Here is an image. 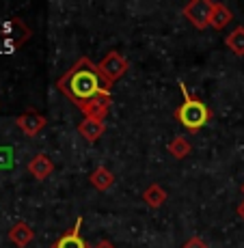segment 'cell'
Listing matches in <instances>:
<instances>
[{"mask_svg": "<svg viewBox=\"0 0 244 248\" xmlns=\"http://www.w3.org/2000/svg\"><path fill=\"white\" fill-rule=\"evenodd\" d=\"M233 20V13L225 7L223 2H214V9H212V20H210V26L216 28V31H223L229 22Z\"/></svg>", "mask_w": 244, "mask_h": 248, "instance_id": "8fae6325", "label": "cell"}, {"mask_svg": "<svg viewBox=\"0 0 244 248\" xmlns=\"http://www.w3.org/2000/svg\"><path fill=\"white\" fill-rule=\"evenodd\" d=\"M238 216H240L242 220H244V201H242L240 205H238Z\"/></svg>", "mask_w": 244, "mask_h": 248, "instance_id": "e0dca14e", "label": "cell"}, {"mask_svg": "<svg viewBox=\"0 0 244 248\" xmlns=\"http://www.w3.org/2000/svg\"><path fill=\"white\" fill-rule=\"evenodd\" d=\"M16 123H17V127H20V130H22L26 136H37V134H39V132L46 127L48 121H46L44 114L28 110V112L20 114V117L16 119Z\"/></svg>", "mask_w": 244, "mask_h": 248, "instance_id": "8992f818", "label": "cell"}, {"mask_svg": "<svg viewBox=\"0 0 244 248\" xmlns=\"http://www.w3.org/2000/svg\"><path fill=\"white\" fill-rule=\"evenodd\" d=\"M166 149H169V154L173 155L175 160H184L186 155H190V151H193V147H190V142L186 140L184 136H175L173 140L169 142V147H166Z\"/></svg>", "mask_w": 244, "mask_h": 248, "instance_id": "5bb4252c", "label": "cell"}, {"mask_svg": "<svg viewBox=\"0 0 244 248\" xmlns=\"http://www.w3.org/2000/svg\"><path fill=\"white\" fill-rule=\"evenodd\" d=\"M128 67H130L128 59H126V56H121L119 52H108V54L104 56V59L99 61V65H98L99 74L104 76V80H106L111 87L117 82L119 78H121L123 74H126Z\"/></svg>", "mask_w": 244, "mask_h": 248, "instance_id": "3957f363", "label": "cell"}, {"mask_svg": "<svg viewBox=\"0 0 244 248\" xmlns=\"http://www.w3.org/2000/svg\"><path fill=\"white\" fill-rule=\"evenodd\" d=\"M91 248H114L111 242H106V240H102V242H98V244L95 246H91Z\"/></svg>", "mask_w": 244, "mask_h": 248, "instance_id": "2e32d148", "label": "cell"}, {"mask_svg": "<svg viewBox=\"0 0 244 248\" xmlns=\"http://www.w3.org/2000/svg\"><path fill=\"white\" fill-rule=\"evenodd\" d=\"M181 248H210V246L205 244V242L201 240V237H190V240L186 242V244L181 246Z\"/></svg>", "mask_w": 244, "mask_h": 248, "instance_id": "9a60e30c", "label": "cell"}, {"mask_svg": "<svg viewBox=\"0 0 244 248\" xmlns=\"http://www.w3.org/2000/svg\"><path fill=\"white\" fill-rule=\"evenodd\" d=\"M143 201H145L149 207H154V209H158V207H162V205L166 203V192L162 190V186H158V184H151L149 188L143 192Z\"/></svg>", "mask_w": 244, "mask_h": 248, "instance_id": "7c38bea8", "label": "cell"}, {"mask_svg": "<svg viewBox=\"0 0 244 248\" xmlns=\"http://www.w3.org/2000/svg\"><path fill=\"white\" fill-rule=\"evenodd\" d=\"M56 89L71 104H76V108L80 112H84L89 106H93L98 102H113L111 84L99 74L98 65L87 56L78 59L56 80Z\"/></svg>", "mask_w": 244, "mask_h": 248, "instance_id": "6da1fadb", "label": "cell"}, {"mask_svg": "<svg viewBox=\"0 0 244 248\" xmlns=\"http://www.w3.org/2000/svg\"><path fill=\"white\" fill-rule=\"evenodd\" d=\"M212 9H214L212 0H190V2L184 7V17L193 24L195 28L203 31V28L210 26V20H212Z\"/></svg>", "mask_w": 244, "mask_h": 248, "instance_id": "277c9868", "label": "cell"}, {"mask_svg": "<svg viewBox=\"0 0 244 248\" xmlns=\"http://www.w3.org/2000/svg\"><path fill=\"white\" fill-rule=\"evenodd\" d=\"M240 190H242V194H244V184H242V188H240Z\"/></svg>", "mask_w": 244, "mask_h": 248, "instance_id": "ac0fdd59", "label": "cell"}, {"mask_svg": "<svg viewBox=\"0 0 244 248\" xmlns=\"http://www.w3.org/2000/svg\"><path fill=\"white\" fill-rule=\"evenodd\" d=\"M52 170H54V164H52V160L48 158L46 154H37L35 158L28 162V173H31L37 181L48 179L52 175Z\"/></svg>", "mask_w": 244, "mask_h": 248, "instance_id": "52a82bcc", "label": "cell"}, {"mask_svg": "<svg viewBox=\"0 0 244 248\" xmlns=\"http://www.w3.org/2000/svg\"><path fill=\"white\" fill-rule=\"evenodd\" d=\"M179 87H181V97H184V102L175 108L173 114L188 132H199L201 127L210 123L212 110H210V106L203 102V99L190 95V91L186 89L184 82H179Z\"/></svg>", "mask_w": 244, "mask_h": 248, "instance_id": "7a4b0ae2", "label": "cell"}, {"mask_svg": "<svg viewBox=\"0 0 244 248\" xmlns=\"http://www.w3.org/2000/svg\"><path fill=\"white\" fill-rule=\"evenodd\" d=\"M225 46H227L236 56H242L244 54V26L233 28V31L227 35V39H225Z\"/></svg>", "mask_w": 244, "mask_h": 248, "instance_id": "4fadbf2b", "label": "cell"}, {"mask_svg": "<svg viewBox=\"0 0 244 248\" xmlns=\"http://www.w3.org/2000/svg\"><path fill=\"white\" fill-rule=\"evenodd\" d=\"M104 132H106V123L98 121V119H87L84 117L82 121L78 123V134L82 136L84 140H89V142H95L98 138H102Z\"/></svg>", "mask_w": 244, "mask_h": 248, "instance_id": "ba28073f", "label": "cell"}, {"mask_svg": "<svg viewBox=\"0 0 244 248\" xmlns=\"http://www.w3.org/2000/svg\"><path fill=\"white\" fill-rule=\"evenodd\" d=\"M91 186H93L95 190H99V192H106V190H111L114 186V175L111 170L106 169V166H98V169L91 173Z\"/></svg>", "mask_w": 244, "mask_h": 248, "instance_id": "30bf717a", "label": "cell"}, {"mask_svg": "<svg viewBox=\"0 0 244 248\" xmlns=\"http://www.w3.org/2000/svg\"><path fill=\"white\" fill-rule=\"evenodd\" d=\"M33 237H35V233H33L31 225L24 220H17L16 225L9 229V240H11L17 248H26L33 242Z\"/></svg>", "mask_w": 244, "mask_h": 248, "instance_id": "9c48e42d", "label": "cell"}, {"mask_svg": "<svg viewBox=\"0 0 244 248\" xmlns=\"http://www.w3.org/2000/svg\"><path fill=\"white\" fill-rule=\"evenodd\" d=\"M80 225H82V218L78 216L74 227H71L69 231H65L56 242H52L50 248H91L87 242L82 240V235H80Z\"/></svg>", "mask_w": 244, "mask_h": 248, "instance_id": "5b68a950", "label": "cell"}]
</instances>
